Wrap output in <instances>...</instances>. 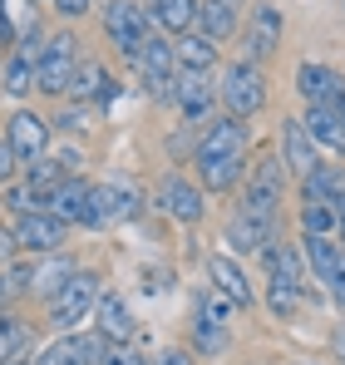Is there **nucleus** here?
Segmentation results:
<instances>
[{"mask_svg":"<svg viewBox=\"0 0 345 365\" xmlns=\"http://www.w3.org/2000/svg\"><path fill=\"white\" fill-rule=\"evenodd\" d=\"M282 35H287V15L277 0H257L242 20V55L237 60H252V64H267L277 50H282Z\"/></svg>","mask_w":345,"mask_h":365,"instance_id":"nucleus-7","label":"nucleus"},{"mask_svg":"<svg viewBox=\"0 0 345 365\" xmlns=\"http://www.w3.org/2000/svg\"><path fill=\"white\" fill-rule=\"evenodd\" d=\"M301 123H306V133L321 153H345V119L336 104H306Z\"/></svg>","mask_w":345,"mask_h":365,"instance_id":"nucleus-22","label":"nucleus"},{"mask_svg":"<svg viewBox=\"0 0 345 365\" xmlns=\"http://www.w3.org/2000/svg\"><path fill=\"white\" fill-rule=\"evenodd\" d=\"M50 212H55V217H64L69 227H89V232L109 227V222H104V212H99L94 182H84L79 173H74V178H64L55 192H50Z\"/></svg>","mask_w":345,"mask_h":365,"instance_id":"nucleus-11","label":"nucleus"},{"mask_svg":"<svg viewBox=\"0 0 345 365\" xmlns=\"http://www.w3.org/2000/svg\"><path fill=\"white\" fill-rule=\"evenodd\" d=\"M153 207L182 227H197L207 217V192H202V182L182 178V173H163V182L153 187Z\"/></svg>","mask_w":345,"mask_h":365,"instance_id":"nucleus-9","label":"nucleus"},{"mask_svg":"<svg viewBox=\"0 0 345 365\" xmlns=\"http://www.w3.org/2000/svg\"><path fill=\"white\" fill-rule=\"evenodd\" d=\"M336 227H341V217H336L331 202H306L301 207V232L306 237H336Z\"/></svg>","mask_w":345,"mask_h":365,"instance_id":"nucleus-33","label":"nucleus"},{"mask_svg":"<svg viewBox=\"0 0 345 365\" xmlns=\"http://www.w3.org/2000/svg\"><path fill=\"white\" fill-rule=\"evenodd\" d=\"M10 365H30V361H10Z\"/></svg>","mask_w":345,"mask_h":365,"instance_id":"nucleus-43","label":"nucleus"},{"mask_svg":"<svg viewBox=\"0 0 345 365\" xmlns=\"http://www.w3.org/2000/svg\"><path fill=\"white\" fill-rule=\"evenodd\" d=\"M287 178H291V173H287V163H282V153H262V158H252L237 212H252V217H272V222H282Z\"/></svg>","mask_w":345,"mask_h":365,"instance_id":"nucleus-3","label":"nucleus"},{"mask_svg":"<svg viewBox=\"0 0 345 365\" xmlns=\"http://www.w3.org/2000/svg\"><path fill=\"white\" fill-rule=\"evenodd\" d=\"M30 341H35V326H30L20 311H0V365L25 361Z\"/></svg>","mask_w":345,"mask_h":365,"instance_id":"nucleus-32","label":"nucleus"},{"mask_svg":"<svg viewBox=\"0 0 345 365\" xmlns=\"http://www.w3.org/2000/svg\"><path fill=\"white\" fill-rule=\"evenodd\" d=\"M192 168H197V182H202V192H232V187H242V182H247V168H252V158H247V153H232V158L192 163Z\"/></svg>","mask_w":345,"mask_h":365,"instance_id":"nucleus-27","label":"nucleus"},{"mask_svg":"<svg viewBox=\"0 0 345 365\" xmlns=\"http://www.w3.org/2000/svg\"><path fill=\"white\" fill-rule=\"evenodd\" d=\"M301 252H306V272L345 311V247H341V237H301Z\"/></svg>","mask_w":345,"mask_h":365,"instance_id":"nucleus-10","label":"nucleus"},{"mask_svg":"<svg viewBox=\"0 0 345 365\" xmlns=\"http://www.w3.org/2000/svg\"><path fill=\"white\" fill-rule=\"evenodd\" d=\"M40 25L30 20L25 30H20V40L10 45V55L0 64V94L5 99H30L35 94V69H40Z\"/></svg>","mask_w":345,"mask_h":365,"instance_id":"nucleus-8","label":"nucleus"},{"mask_svg":"<svg viewBox=\"0 0 345 365\" xmlns=\"http://www.w3.org/2000/svg\"><path fill=\"white\" fill-rule=\"evenodd\" d=\"M158 35H187L197 30V0H143Z\"/></svg>","mask_w":345,"mask_h":365,"instance_id":"nucleus-26","label":"nucleus"},{"mask_svg":"<svg viewBox=\"0 0 345 365\" xmlns=\"http://www.w3.org/2000/svg\"><path fill=\"white\" fill-rule=\"evenodd\" d=\"M207 277H212V287H217V292H227V297L242 306V311L257 302L252 277L242 272V262H237V257H227V252H212V257H207Z\"/></svg>","mask_w":345,"mask_h":365,"instance_id":"nucleus-23","label":"nucleus"},{"mask_svg":"<svg viewBox=\"0 0 345 365\" xmlns=\"http://www.w3.org/2000/svg\"><path fill=\"white\" fill-rule=\"evenodd\" d=\"M94 331H104L114 346H123V341H133V311H128V302L118 297V292H104L99 297V311H94Z\"/></svg>","mask_w":345,"mask_h":365,"instance_id":"nucleus-31","label":"nucleus"},{"mask_svg":"<svg viewBox=\"0 0 345 365\" xmlns=\"http://www.w3.org/2000/svg\"><path fill=\"white\" fill-rule=\"evenodd\" d=\"M50 128L55 123H45L35 109H15L5 119V138H10V148H15V158L25 168H35L40 158H50Z\"/></svg>","mask_w":345,"mask_h":365,"instance_id":"nucleus-17","label":"nucleus"},{"mask_svg":"<svg viewBox=\"0 0 345 365\" xmlns=\"http://www.w3.org/2000/svg\"><path fill=\"white\" fill-rule=\"evenodd\" d=\"M336 109H341V119H345V94H341V104H336Z\"/></svg>","mask_w":345,"mask_h":365,"instance_id":"nucleus-41","label":"nucleus"},{"mask_svg":"<svg viewBox=\"0 0 345 365\" xmlns=\"http://www.w3.org/2000/svg\"><path fill=\"white\" fill-rule=\"evenodd\" d=\"M331 361H336V365H345V321L336 326V331H331Z\"/></svg>","mask_w":345,"mask_h":365,"instance_id":"nucleus-39","label":"nucleus"},{"mask_svg":"<svg viewBox=\"0 0 345 365\" xmlns=\"http://www.w3.org/2000/svg\"><path fill=\"white\" fill-rule=\"evenodd\" d=\"M301 182V202H341L345 197V168H336V163H316L306 178H296Z\"/></svg>","mask_w":345,"mask_h":365,"instance_id":"nucleus-29","label":"nucleus"},{"mask_svg":"<svg viewBox=\"0 0 345 365\" xmlns=\"http://www.w3.org/2000/svg\"><path fill=\"white\" fill-rule=\"evenodd\" d=\"M172 109L182 114V123H212V109H217V84H212V74L177 69V74H172Z\"/></svg>","mask_w":345,"mask_h":365,"instance_id":"nucleus-13","label":"nucleus"},{"mask_svg":"<svg viewBox=\"0 0 345 365\" xmlns=\"http://www.w3.org/2000/svg\"><path fill=\"white\" fill-rule=\"evenodd\" d=\"M296 94H301L306 104H341L345 79L336 74V69H331V64L301 60V64H296Z\"/></svg>","mask_w":345,"mask_h":365,"instance_id":"nucleus-20","label":"nucleus"},{"mask_svg":"<svg viewBox=\"0 0 345 365\" xmlns=\"http://www.w3.org/2000/svg\"><path fill=\"white\" fill-rule=\"evenodd\" d=\"M10 227H15V242H20V252H30V257L64 252V242H69V222H64V217H55L50 207H45V212H20Z\"/></svg>","mask_w":345,"mask_h":365,"instance_id":"nucleus-15","label":"nucleus"},{"mask_svg":"<svg viewBox=\"0 0 345 365\" xmlns=\"http://www.w3.org/2000/svg\"><path fill=\"white\" fill-rule=\"evenodd\" d=\"M336 217H341V227H336V237H341V247H345V197L336 202Z\"/></svg>","mask_w":345,"mask_h":365,"instance_id":"nucleus-40","label":"nucleus"},{"mask_svg":"<svg viewBox=\"0 0 345 365\" xmlns=\"http://www.w3.org/2000/svg\"><path fill=\"white\" fill-rule=\"evenodd\" d=\"M227 321L222 316H212V311H192V326H187V351L192 356H202V361H217L222 351H227Z\"/></svg>","mask_w":345,"mask_h":365,"instance_id":"nucleus-24","label":"nucleus"},{"mask_svg":"<svg viewBox=\"0 0 345 365\" xmlns=\"http://www.w3.org/2000/svg\"><path fill=\"white\" fill-rule=\"evenodd\" d=\"M94 197H99V212H104V222H133L138 212H143V202H138V192H133V182H94Z\"/></svg>","mask_w":345,"mask_h":365,"instance_id":"nucleus-28","label":"nucleus"},{"mask_svg":"<svg viewBox=\"0 0 345 365\" xmlns=\"http://www.w3.org/2000/svg\"><path fill=\"white\" fill-rule=\"evenodd\" d=\"M109 336L104 331H69V336H55L30 365H104L109 361Z\"/></svg>","mask_w":345,"mask_h":365,"instance_id":"nucleus-12","label":"nucleus"},{"mask_svg":"<svg viewBox=\"0 0 345 365\" xmlns=\"http://www.w3.org/2000/svg\"><path fill=\"white\" fill-rule=\"evenodd\" d=\"M15 168H20V158H15V148H10V138L0 133V182L15 178Z\"/></svg>","mask_w":345,"mask_h":365,"instance_id":"nucleus-35","label":"nucleus"},{"mask_svg":"<svg viewBox=\"0 0 345 365\" xmlns=\"http://www.w3.org/2000/svg\"><path fill=\"white\" fill-rule=\"evenodd\" d=\"M99 297H104V282H99V272H84L79 267V277L59 292L55 302H45V326L55 331V336H69V331H79L94 311H99Z\"/></svg>","mask_w":345,"mask_h":365,"instance_id":"nucleus-6","label":"nucleus"},{"mask_svg":"<svg viewBox=\"0 0 345 365\" xmlns=\"http://www.w3.org/2000/svg\"><path fill=\"white\" fill-rule=\"evenodd\" d=\"M15 257H20V242H15V227H5V222H0V262L10 267Z\"/></svg>","mask_w":345,"mask_h":365,"instance_id":"nucleus-36","label":"nucleus"},{"mask_svg":"<svg viewBox=\"0 0 345 365\" xmlns=\"http://www.w3.org/2000/svg\"><path fill=\"white\" fill-rule=\"evenodd\" d=\"M133 69H138V79L148 84V94H153V99L172 104V74H177V50H172V40H168V35H153V40L143 45V55L133 60Z\"/></svg>","mask_w":345,"mask_h":365,"instance_id":"nucleus-16","label":"nucleus"},{"mask_svg":"<svg viewBox=\"0 0 345 365\" xmlns=\"http://www.w3.org/2000/svg\"><path fill=\"white\" fill-rule=\"evenodd\" d=\"M69 99H74V104H84V109H89V104L109 109V104L118 99V79L99 60H89V55H84L79 74H74V84H69Z\"/></svg>","mask_w":345,"mask_h":365,"instance_id":"nucleus-19","label":"nucleus"},{"mask_svg":"<svg viewBox=\"0 0 345 365\" xmlns=\"http://www.w3.org/2000/svg\"><path fill=\"white\" fill-rule=\"evenodd\" d=\"M277 153H282V163H287L291 178H306L316 163H321V148L311 143V133H306V123L301 119H282V138H277Z\"/></svg>","mask_w":345,"mask_h":365,"instance_id":"nucleus-21","label":"nucleus"},{"mask_svg":"<svg viewBox=\"0 0 345 365\" xmlns=\"http://www.w3.org/2000/svg\"><path fill=\"white\" fill-rule=\"evenodd\" d=\"M84 64V50L74 40V30H55L45 45H40V69H35V94L45 99H69V84Z\"/></svg>","mask_w":345,"mask_h":365,"instance_id":"nucleus-4","label":"nucleus"},{"mask_svg":"<svg viewBox=\"0 0 345 365\" xmlns=\"http://www.w3.org/2000/svg\"><path fill=\"white\" fill-rule=\"evenodd\" d=\"M74 277H79V262H74L69 252H50V257L30 262V297H35V302H55Z\"/></svg>","mask_w":345,"mask_h":365,"instance_id":"nucleus-18","label":"nucleus"},{"mask_svg":"<svg viewBox=\"0 0 345 365\" xmlns=\"http://www.w3.org/2000/svg\"><path fill=\"white\" fill-rule=\"evenodd\" d=\"M247 148H252V123L222 114V119H212V123L197 128V153H192V163L232 158V153H247Z\"/></svg>","mask_w":345,"mask_h":365,"instance_id":"nucleus-14","label":"nucleus"},{"mask_svg":"<svg viewBox=\"0 0 345 365\" xmlns=\"http://www.w3.org/2000/svg\"><path fill=\"white\" fill-rule=\"evenodd\" d=\"M99 30H104V40H109L128 64L138 60L143 45L158 35L153 20H148V10H143L138 0H104V10H99Z\"/></svg>","mask_w":345,"mask_h":365,"instance_id":"nucleus-5","label":"nucleus"},{"mask_svg":"<svg viewBox=\"0 0 345 365\" xmlns=\"http://www.w3.org/2000/svg\"><path fill=\"white\" fill-rule=\"evenodd\" d=\"M104 365H153V361H143V351L123 341V346H109V361Z\"/></svg>","mask_w":345,"mask_h":365,"instance_id":"nucleus-34","label":"nucleus"},{"mask_svg":"<svg viewBox=\"0 0 345 365\" xmlns=\"http://www.w3.org/2000/svg\"><path fill=\"white\" fill-rule=\"evenodd\" d=\"M272 84H267V69L252 60H232L222 64V74H217V104H222V114H232V119H257L262 109H267V94Z\"/></svg>","mask_w":345,"mask_h":365,"instance_id":"nucleus-2","label":"nucleus"},{"mask_svg":"<svg viewBox=\"0 0 345 365\" xmlns=\"http://www.w3.org/2000/svg\"><path fill=\"white\" fill-rule=\"evenodd\" d=\"M177 69H197V74H212L217 64H222V50H217V40H207L202 30H187V35H177Z\"/></svg>","mask_w":345,"mask_h":365,"instance_id":"nucleus-30","label":"nucleus"},{"mask_svg":"<svg viewBox=\"0 0 345 365\" xmlns=\"http://www.w3.org/2000/svg\"><path fill=\"white\" fill-rule=\"evenodd\" d=\"M55 10L64 20H79V15H89L94 10V0H55Z\"/></svg>","mask_w":345,"mask_h":365,"instance_id":"nucleus-37","label":"nucleus"},{"mask_svg":"<svg viewBox=\"0 0 345 365\" xmlns=\"http://www.w3.org/2000/svg\"><path fill=\"white\" fill-rule=\"evenodd\" d=\"M296 365H321V361H296Z\"/></svg>","mask_w":345,"mask_h":365,"instance_id":"nucleus-42","label":"nucleus"},{"mask_svg":"<svg viewBox=\"0 0 345 365\" xmlns=\"http://www.w3.org/2000/svg\"><path fill=\"white\" fill-rule=\"evenodd\" d=\"M267 262V306L272 316H291L306 302V252L291 242H272L262 252Z\"/></svg>","mask_w":345,"mask_h":365,"instance_id":"nucleus-1","label":"nucleus"},{"mask_svg":"<svg viewBox=\"0 0 345 365\" xmlns=\"http://www.w3.org/2000/svg\"><path fill=\"white\" fill-rule=\"evenodd\" d=\"M197 30L207 40H232L242 30V0H197Z\"/></svg>","mask_w":345,"mask_h":365,"instance_id":"nucleus-25","label":"nucleus"},{"mask_svg":"<svg viewBox=\"0 0 345 365\" xmlns=\"http://www.w3.org/2000/svg\"><path fill=\"white\" fill-rule=\"evenodd\" d=\"M192 361H197V356H192L187 346H172V351H163V356H158L153 365H192Z\"/></svg>","mask_w":345,"mask_h":365,"instance_id":"nucleus-38","label":"nucleus"}]
</instances>
